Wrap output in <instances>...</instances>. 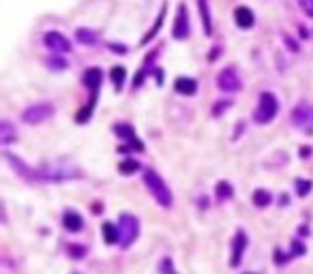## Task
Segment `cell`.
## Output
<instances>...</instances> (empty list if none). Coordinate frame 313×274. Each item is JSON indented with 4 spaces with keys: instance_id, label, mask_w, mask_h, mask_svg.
<instances>
[{
    "instance_id": "obj_4",
    "label": "cell",
    "mask_w": 313,
    "mask_h": 274,
    "mask_svg": "<svg viewBox=\"0 0 313 274\" xmlns=\"http://www.w3.org/2000/svg\"><path fill=\"white\" fill-rule=\"evenodd\" d=\"M50 116H54V105H50V103H37V105L28 107V110L22 114V120L28 122V124H39V122L47 120Z\"/></svg>"
},
{
    "instance_id": "obj_18",
    "label": "cell",
    "mask_w": 313,
    "mask_h": 274,
    "mask_svg": "<svg viewBox=\"0 0 313 274\" xmlns=\"http://www.w3.org/2000/svg\"><path fill=\"white\" fill-rule=\"evenodd\" d=\"M75 37H77V41L84 43V45H92V43H97V34H94V30H90V28H77Z\"/></svg>"
},
{
    "instance_id": "obj_27",
    "label": "cell",
    "mask_w": 313,
    "mask_h": 274,
    "mask_svg": "<svg viewBox=\"0 0 313 274\" xmlns=\"http://www.w3.org/2000/svg\"><path fill=\"white\" fill-rule=\"evenodd\" d=\"M52 65H54V67H60V69H65V62H63V60H50V67H52Z\"/></svg>"
},
{
    "instance_id": "obj_3",
    "label": "cell",
    "mask_w": 313,
    "mask_h": 274,
    "mask_svg": "<svg viewBox=\"0 0 313 274\" xmlns=\"http://www.w3.org/2000/svg\"><path fill=\"white\" fill-rule=\"evenodd\" d=\"M118 234H120V244L125 248L131 246L135 242V238L140 234V223L135 217H131V214H120V221H118Z\"/></svg>"
},
{
    "instance_id": "obj_11",
    "label": "cell",
    "mask_w": 313,
    "mask_h": 274,
    "mask_svg": "<svg viewBox=\"0 0 313 274\" xmlns=\"http://www.w3.org/2000/svg\"><path fill=\"white\" fill-rule=\"evenodd\" d=\"M101 77H103L101 75V69H97V67H92V69H88L86 73H84V84L90 88L92 97H97V90L101 86Z\"/></svg>"
},
{
    "instance_id": "obj_17",
    "label": "cell",
    "mask_w": 313,
    "mask_h": 274,
    "mask_svg": "<svg viewBox=\"0 0 313 274\" xmlns=\"http://www.w3.org/2000/svg\"><path fill=\"white\" fill-rule=\"evenodd\" d=\"M101 231H103V240L107 242V244H114V242H118L120 240V234H118V227L114 223H103V227H101Z\"/></svg>"
},
{
    "instance_id": "obj_21",
    "label": "cell",
    "mask_w": 313,
    "mask_h": 274,
    "mask_svg": "<svg viewBox=\"0 0 313 274\" xmlns=\"http://www.w3.org/2000/svg\"><path fill=\"white\" fill-rule=\"evenodd\" d=\"M140 170V163L138 161H123V163H120L118 165V172L120 174H125V176H131V174H133V172H138Z\"/></svg>"
},
{
    "instance_id": "obj_6",
    "label": "cell",
    "mask_w": 313,
    "mask_h": 274,
    "mask_svg": "<svg viewBox=\"0 0 313 274\" xmlns=\"http://www.w3.org/2000/svg\"><path fill=\"white\" fill-rule=\"evenodd\" d=\"M292 122L303 131H313V105L309 103L298 105L292 112Z\"/></svg>"
},
{
    "instance_id": "obj_19",
    "label": "cell",
    "mask_w": 313,
    "mask_h": 274,
    "mask_svg": "<svg viewBox=\"0 0 313 274\" xmlns=\"http://www.w3.org/2000/svg\"><path fill=\"white\" fill-rule=\"evenodd\" d=\"M270 201H272V195L268 193V191H264V188H258L256 193H253V204H256V206H260V208L268 206Z\"/></svg>"
},
{
    "instance_id": "obj_2",
    "label": "cell",
    "mask_w": 313,
    "mask_h": 274,
    "mask_svg": "<svg viewBox=\"0 0 313 274\" xmlns=\"http://www.w3.org/2000/svg\"><path fill=\"white\" fill-rule=\"evenodd\" d=\"M277 112H279V101H277V97H275L272 92H262L260 101H258V107H256V112H253L256 122L268 124L272 118L277 116Z\"/></svg>"
},
{
    "instance_id": "obj_5",
    "label": "cell",
    "mask_w": 313,
    "mask_h": 274,
    "mask_svg": "<svg viewBox=\"0 0 313 274\" xmlns=\"http://www.w3.org/2000/svg\"><path fill=\"white\" fill-rule=\"evenodd\" d=\"M217 86H219L221 90H225V92H236V90L243 88V81H240L234 67H227V69L221 71L219 75H217Z\"/></svg>"
},
{
    "instance_id": "obj_14",
    "label": "cell",
    "mask_w": 313,
    "mask_h": 274,
    "mask_svg": "<svg viewBox=\"0 0 313 274\" xmlns=\"http://www.w3.org/2000/svg\"><path fill=\"white\" fill-rule=\"evenodd\" d=\"M200 13H202V26L206 34H212V19H210V9H208V0H198Z\"/></svg>"
},
{
    "instance_id": "obj_20",
    "label": "cell",
    "mask_w": 313,
    "mask_h": 274,
    "mask_svg": "<svg viewBox=\"0 0 313 274\" xmlns=\"http://www.w3.org/2000/svg\"><path fill=\"white\" fill-rule=\"evenodd\" d=\"M125 79H127V69L125 67H114L112 69V81L120 88L125 84Z\"/></svg>"
},
{
    "instance_id": "obj_9",
    "label": "cell",
    "mask_w": 313,
    "mask_h": 274,
    "mask_svg": "<svg viewBox=\"0 0 313 274\" xmlns=\"http://www.w3.org/2000/svg\"><path fill=\"white\" fill-rule=\"evenodd\" d=\"M114 131H116V133H118L120 137H123L125 141H129V144L133 146V148L144 150V144H142V141L135 137V131H133V127H131V124H116V127H114Z\"/></svg>"
},
{
    "instance_id": "obj_22",
    "label": "cell",
    "mask_w": 313,
    "mask_h": 274,
    "mask_svg": "<svg viewBox=\"0 0 313 274\" xmlns=\"http://www.w3.org/2000/svg\"><path fill=\"white\" fill-rule=\"evenodd\" d=\"M232 193H234V191H232L230 182H219V184H217V197H219L221 201H223V199H230Z\"/></svg>"
},
{
    "instance_id": "obj_25",
    "label": "cell",
    "mask_w": 313,
    "mask_h": 274,
    "mask_svg": "<svg viewBox=\"0 0 313 274\" xmlns=\"http://www.w3.org/2000/svg\"><path fill=\"white\" fill-rule=\"evenodd\" d=\"M298 5L309 17H313V0H298Z\"/></svg>"
},
{
    "instance_id": "obj_8",
    "label": "cell",
    "mask_w": 313,
    "mask_h": 274,
    "mask_svg": "<svg viewBox=\"0 0 313 274\" xmlns=\"http://www.w3.org/2000/svg\"><path fill=\"white\" fill-rule=\"evenodd\" d=\"M189 32H191V26H189V17H187V7L185 5H178L176 24H174V37L176 39H187Z\"/></svg>"
},
{
    "instance_id": "obj_12",
    "label": "cell",
    "mask_w": 313,
    "mask_h": 274,
    "mask_svg": "<svg viewBox=\"0 0 313 274\" xmlns=\"http://www.w3.org/2000/svg\"><path fill=\"white\" fill-rule=\"evenodd\" d=\"M234 17H236V24L240 28H251L256 24V15H253V11H251L249 7H238L234 11Z\"/></svg>"
},
{
    "instance_id": "obj_1",
    "label": "cell",
    "mask_w": 313,
    "mask_h": 274,
    "mask_svg": "<svg viewBox=\"0 0 313 274\" xmlns=\"http://www.w3.org/2000/svg\"><path fill=\"white\" fill-rule=\"evenodd\" d=\"M144 182H146V186L150 188L152 197L159 201L163 208H170L172 206V193H170V188H167V184L163 182V178L156 174L154 170H146V172H144Z\"/></svg>"
},
{
    "instance_id": "obj_15",
    "label": "cell",
    "mask_w": 313,
    "mask_h": 274,
    "mask_svg": "<svg viewBox=\"0 0 313 274\" xmlns=\"http://www.w3.org/2000/svg\"><path fill=\"white\" fill-rule=\"evenodd\" d=\"M63 221H65V227H67L69 231H80L82 225H84L82 217H80L77 212H73V210H67L65 217H63Z\"/></svg>"
},
{
    "instance_id": "obj_28",
    "label": "cell",
    "mask_w": 313,
    "mask_h": 274,
    "mask_svg": "<svg viewBox=\"0 0 313 274\" xmlns=\"http://www.w3.org/2000/svg\"><path fill=\"white\" fill-rule=\"evenodd\" d=\"M249 274H253V272H249Z\"/></svg>"
},
{
    "instance_id": "obj_24",
    "label": "cell",
    "mask_w": 313,
    "mask_h": 274,
    "mask_svg": "<svg viewBox=\"0 0 313 274\" xmlns=\"http://www.w3.org/2000/svg\"><path fill=\"white\" fill-rule=\"evenodd\" d=\"M159 268H161L163 274H176V270H174V266H172V259H170V257H165V259L161 261Z\"/></svg>"
},
{
    "instance_id": "obj_16",
    "label": "cell",
    "mask_w": 313,
    "mask_h": 274,
    "mask_svg": "<svg viewBox=\"0 0 313 274\" xmlns=\"http://www.w3.org/2000/svg\"><path fill=\"white\" fill-rule=\"evenodd\" d=\"M17 137V131L11 127V122L9 120H3V124H0V144L3 146H7V144H11Z\"/></svg>"
},
{
    "instance_id": "obj_10",
    "label": "cell",
    "mask_w": 313,
    "mask_h": 274,
    "mask_svg": "<svg viewBox=\"0 0 313 274\" xmlns=\"http://www.w3.org/2000/svg\"><path fill=\"white\" fill-rule=\"evenodd\" d=\"M245 246H247V234L245 231H238L236 238H234V246H232V266H238L240 259H243V253H245Z\"/></svg>"
},
{
    "instance_id": "obj_13",
    "label": "cell",
    "mask_w": 313,
    "mask_h": 274,
    "mask_svg": "<svg viewBox=\"0 0 313 274\" xmlns=\"http://www.w3.org/2000/svg\"><path fill=\"white\" fill-rule=\"evenodd\" d=\"M174 88L180 92V94H195L198 90V81L193 77H178Z\"/></svg>"
},
{
    "instance_id": "obj_23",
    "label": "cell",
    "mask_w": 313,
    "mask_h": 274,
    "mask_svg": "<svg viewBox=\"0 0 313 274\" xmlns=\"http://www.w3.org/2000/svg\"><path fill=\"white\" fill-rule=\"evenodd\" d=\"M311 182L309 180H296V191H298V195L300 197H305V195H309L311 193Z\"/></svg>"
},
{
    "instance_id": "obj_7",
    "label": "cell",
    "mask_w": 313,
    "mask_h": 274,
    "mask_svg": "<svg viewBox=\"0 0 313 274\" xmlns=\"http://www.w3.org/2000/svg\"><path fill=\"white\" fill-rule=\"evenodd\" d=\"M45 45L50 47L52 52H56V54H69L71 52V41L65 37V34H60V32H56V30H52V32H45Z\"/></svg>"
},
{
    "instance_id": "obj_26",
    "label": "cell",
    "mask_w": 313,
    "mask_h": 274,
    "mask_svg": "<svg viewBox=\"0 0 313 274\" xmlns=\"http://www.w3.org/2000/svg\"><path fill=\"white\" fill-rule=\"evenodd\" d=\"M303 253H305L303 242H300V240H294V242H292V257H294V255H303Z\"/></svg>"
}]
</instances>
